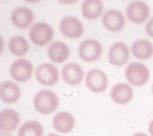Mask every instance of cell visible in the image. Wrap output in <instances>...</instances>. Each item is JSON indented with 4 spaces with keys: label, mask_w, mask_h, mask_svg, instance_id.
I'll return each instance as SVG.
<instances>
[{
    "label": "cell",
    "mask_w": 153,
    "mask_h": 136,
    "mask_svg": "<svg viewBox=\"0 0 153 136\" xmlns=\"http://www.w3.org/2000/svg\"><path fill=\"white\" fill-rule=\"evenodd\" d=\"M85 82L87 87L95 93H100L105 91L108 84L106 74L98 69H93L88 71L85 78Z\"/></svg>",
    "instance_id": "obj_9"
},
{
    "label": "cell",
    "mask_w": 153,
    "mask_h": 136,
    "mask_svg": "<svg viewBox=\"0 0 153 136\" xmlns=\"http://www.w3.org/2000/svg\"><path fill=\"white\" fill-rule=\"evenodd\" d=\"M150 14L149 8L146 2L134 1L128 5L126 15L128 19L134 23H142L146 21Z\"/></svg>",
    "instance_id": "obj_8"
},
{
    "label": "cell",
    "mask_w": 153,
    "mask_h": 136,
    "mask_svg": "<svg viewBox=\"0 0 153 136\" xmlns=\"http://www.w3.org/2000/svg\"><path fill=\"white\" fill-rule=\"evenodd\" d=\"M146 31L148 35L153 37V17L149 19L146 26Z\"/></svg>",
    "instance_id": "obj_23"
},
{
    "label": "cell",
    "mask_w": 153,
    "mask_h": 136,
    "mask_svg": "<svg viewBox=\"0 0 153 136\" xmlns=\"http://www.w3.org/2000/svg\"><path fill=\"white\" fill-rule=\"evenodd\" d=\"M125 77L131 84L139 87L146 84L149 78V71L146 65L139 62L130 63L125 71Z\"/></svg>",
    "instance_id": "obj_2"
},
{
    "label": "cell",
    "mask_w": 153,
    "mask_h": 136,
    "mask_svg": "<svg viewBox=\"0 0 153 136\" xmlns=\"http://www.w3.org/2000/svg\"><path fill=\"white\" fill-rule=\"evenodd\" d=\"M11 19L17 28L25 29L33 20V13L32 10L26 6H19L12 12Z\"/></svg>",
    "instance_id": "obj_14"
},
{
    "label": "cell",
    "mask_w": 153,
    "mask_h": 136,
    "mask_svg": "<svg viewBox=\"0 0 153 136\" xmlns=\"http://www.w3.org/2000/svg\"><path fill=\"white\" fill-rule=\"evenodd\" d=\"M33 67L31 62L26 59H19L11 64L10 73L12 77L18 82H26L31 77Z\"/></svg>",
    "instance_id": "obj_6"
},
{
    "label": "cell",
    "mask_w": 153,
    "mask_h": 136,
    "mask_svg": "<svg viewBox=\"0 0 153 136\" xmlns=\"http://www.w3.org/2000/svg\"><path fill=\"white\" fill-rule=\"evenodd\" d=\"M58 105L59 98L52 91L42 90L34 96L33 106L36 110L41 114H51L57 108Z\"/></svg>",
    "instance_id": "obj_1"
},
{
    "label": "cell",
    "mask_w": 153,
    "mask_h": 136,
    "mask_svg": "<svg viewBox=\"0 0 153 136\" xmlns=\"http://www.w3.org/2000/svg\"><path fill=\"white\" fill-rule=\"evenodd\" d=\"M111 99L117 104L126 105L133 97V91L131 86L125 83L116 84L111 91Z\"/></svg>",
    "instance_id": "obj_16"
},
{
    "label": "cell",
    "mask_w": 153,
    "mask_h": 136,
    "mask_svg": "<svg viewBox=\"0 0 153 136\" xmlns=\"http://www.w3.org/2000/svg\"><path fill=\"white\" fill-rule=\"evenodd\" d=\"M21 96V91L16 83L6 80L0 85V97L2 101L7 104L16 102Z\"/></svg>",
    "instance_id": "obj_15"
},
{
    "label": "cell",
    "mask_w": 153,
    "mask_h": 136,
    "mask_svg": "<svg viewBox=\"0 0 153 136\" xmlns=\"http://www.w3.org/2000/svg\"><path fill=\"white\" fill-rule=\"evenodd\" d=\"M9 49L10 52L16 56H22L29 51V43L24 37L15 36L10 38L9 41Z\"/></svg>",
    "instance_id": "obj_21"
},
{
    "label": "cell",
    "mask_w": 153,
    "mask_h": 136,
    "mask_svg": "<svg viewBox=\"0 0 153 136\" xmlns=\"http://www.w3.org/2000/svg\"><path fill=\"white\" fill-rule=\"evenodd\" d=\"M70 54V49L65 43L61 41L53 42L49 47L47 55L50 60L55 63H63Z\"/></svg>",
    "instance_id": "obj_18"
},
{
    "label": "cell",
    "mask_w": 153,
    "mask_h": 136,
    "mask_svg": "<svg viewBox=\"0 0 153 136\" xmlns=\"http://www.w3.org/2000/svg\"><path fill=\"white\" fill-rule=\"evenodd\" d=\"M152 93H153V84H152Z\"/></svg>",
    "instance_id": "obj_28"
},
{
    "label": "cell",
    "mask_w": 153,
    "mask_h": 136,
    "mask_svg": "<svg viewBox=\"0 0 153 136\" xmlns=\"http://www.w3.org/2000/svg\"><path fill=\"white\" fill-rule=\"evenodd\" d=\"M53 36V30L46 22H36L30 30V38L36 46L43 47L51 41Z\"/></svg>",
    "instance_id": "obj_3"
},
{
    "label": "cell",
    "mask_w": 153,
    "mask_h": 136,
    "mask_svg": "<svg viewBox=\"0 0 153 136\" xmlns=\"http://www.w3.org/2000/svg\"><path fill=\"white\" fill-rule=\"evenodd\" d=\"M131 53L139 60H147L153 54L152 43L147 39H138L131 46Z\"/></svg>",
    "instance_id": "obj_19"
},
{
    "label": "cell",
    "mask_w": 153,
    "mask_h": 136,
    "mask_svg": "<svg viewBox=\"0 0 153 136\" xmlns=\"http://www.w3.org/2000/svg\"><path fill=\"white\" fill-rule=\"evenodd\" d=\"M102 24L110 31H119L123 28L125 23L124 16L121 12L110 10L105 12L102 16Z\"/></svg>",
    "instance_id": "obj_12"
},
{
    "label": "cell",
    "mask_w": 153,
    "mask_h": 136,
    "mask_svg": "<svg viewBox=\"0 0 153 136\" xmlns=\"http://www.w3.org/2000/svg\"><path fill=\"white\" fill-rule=\"evenodd\" d=\"M17 135L18 136H43V128L37 121H26L21 125Z\"/></svg>",
    "instance_id": "obj_22"
},
{
    "label": "cell",
    "mask_w": 153,
    "mask_h": 136,
    "mask_svg": "<svg viewBox=\"0 0 153 136\" xmlns=\"http://www.w3.org/2000/svg\"><path fill=\"white\" fill-rule=\"evenodd\" d=\"M53 125L58 132L68 133L74 129L75 119L71 113L67 111L59 112L53 117Z\"/></svg>",
    "instance_id": "obj_17"
},
{
    "label": "cell",
    "mask_w": 153,
    "mask_h": 136,
    "mask_svg": "<svg viewBox=\"0 0 153 136\" xmlns=\"http://www.w3.org/2000/svg\"><path fill=\"white\" fill-rule=\"evenodd\" d=\"M47 136H59V135H56V134H50Z\"/></svg>",
    "instance_id": "obj_27"
},
{
    "label": "cell",
    "mask_w": 153,
    "mask_h": 136,
    "mask_svg": "<svg viewBox=\"0 0 153 136\" xmlns=\"http://www.w3.org/2000/svg\"><path fill=\"white\" fill-rule=\"evenodd\" d=\"M0 136H13V135L10 134H7V133H3V134H1V135Z\"/></svg>",
    "instance_id": "obj_26"
},
{
    "label": "cell",
    "mask_w": 153,
    "mask_h": 136,
    "mask_svg": "<svg viewBox=\"0 0 153 136\" xmlns=\"http://www.w3.org/2000/svg\"><path fill=\"white\" fill-rule=\"evenodd\" d=\"M36 78L44 86L54 85L59 80V71L53 63H43L36 68Z\"/></svg>",
    "instance_id": "obj_5"
},
{
    "label": "cell",
    "mask_w": 153,
    "mask_h": 136,
    "mask_svg": "<svg viewBox=\"0 0 153 136\" xmlns=\"http://www.w3.org/2000/svg\"><path fill=\"white\" fill-rule=\"evenodd\" d=\"M149 133L152 136H153V120L151 121L150 123L149 127Z\"/></svg>",
    "instance_id": "obj_24"
},
{
    "label": "cell",
    "mask_w": 153,
    "mask_h": 136,
    "mask_svg": "<svg viewBox=\"0 0 153 136\" xmlns=\"http://www.w3.org/2000/svg\"><path fill=\"white\" fill-rule=\"evenodd\" d=\"M84 71L79 64L75 63H67L62 69V77L70 85H77L81 82Z\"/></svg>",
    "instance_id": "obj_13"
},
{
    "label": "cell",
    "mask_w": 153,
    "mask_h": 136,
    "mask_svg": "<svg viewBox=\"0 0 153 136\" xmlns=\"http://www.w3.org/2000/svg\"><path fill=\"white\" fill-rule=\"evenodd\" d=\"M103 3L100 0H85L81 5V12L88 19H96L101 16Z\"/></svg>",
    "instance_id": "obj_20"
},
{
    "label": "cell",
    "mask_w": 153,
    "mask_h": 136,
    "mask_svg": "<svg viewBox=\"0 0 153 136\" xmlns=\"http://www.w3.org/2000/svg\"><path fill=\"white\" fill-rule=\"evenodd\" d=\"M102 53L101 44L94 39H87L81 42L79 46L78 54L80 57L86 62L95 61Z\"/></svg>",
    "instance_id": "obj_4"
},
{
    "label": "cell",
    "mask_w": 153,
    "mask_h": 136,
    "mask_svg": "<svg viewBox=\"0 0 153 136\" xmlns=\"http://www.w3.org/2000/svg\"><path fill=\"white\" fill-rule=\"evenodd\" d=\"M132 136H148V135L146 134H145V133L138 132V133H135V134H134Z\"/></svg>",
    "instance_id": "obj_25"
},
{
    "label": "cell",
    "mask_w": 153,
    "mask_h": 136,
    "mask_svg": "<svg viewBox=\"0 0 153 136\" xmlns=\"http://www.w3.org/2000/svg\"><path fill=\"white\" fill-rule=\"evenodd\" d=\"M129 58L128 47L122 42L114 43L108 52V61L114 66H123Z\"/></svg>",
    "instance_id": "obj_10"
},
{
    "label": "cell",
    "mask_w": 153,
    "mask_h": 136,
    "mask_svg": "<svg viewBox=\"0 0 153 136\" xmlns=\"http://www.w3.org/2000/svg\"><path fill=\"white\" fill-rule=\"evenodd\" d=\"M60 30L63 35L71 39L80 38L84 33L82 23L74 16H66L60 22Z\"/></svg>",
    "instance_id": "obj_7"
},
{
    "label": "cell",
    "mask_w": 153,
    "mask_h": 136,
    "mask_svg": "<svg viewBox=\"0 0 153 136\" xmlns=\"http://www.w3.org/2000/svg\"><path fill=\"white\" fill-rule=\"evenodd\" d=\"M20 122L19 114L13 109H4L0 113V130L3 133H10L16 129Z\"/></svg>",
    "instance_id": "obj_11"
}]
</instances>
